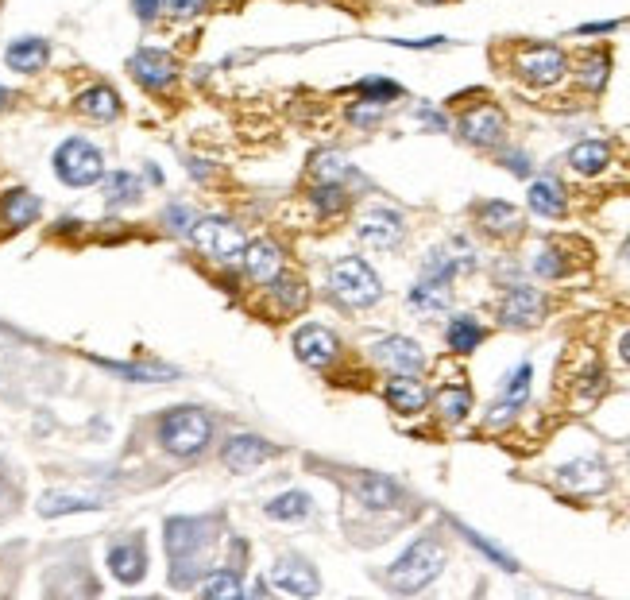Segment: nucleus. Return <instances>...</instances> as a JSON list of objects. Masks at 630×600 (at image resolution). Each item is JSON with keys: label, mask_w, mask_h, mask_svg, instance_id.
<instances>
[{"label": "nucleus", "mask_w": 630, "mask_h": 600, "mask_svg": "<svg viewBox=\"0 0 630 600\" xmlns=\"http://www.w3.org/2000/svg\"><path fill=\"white\" fill-rule=\"evenodd\" d=\"M221 539V519L217 515H174L167 519V558H171V585L174 589H194L198 577L209 570Z\"/></svg>", "instance_id": "nucleus-1"}, {"label": "nucleus", "mask_w": 630, "mask_h": 600, "mask_svg": "<svg viewBox=\"0 0 630 600\" xmlns=\"http://www.w3.org/2000/svg\"><path fill=\"white\" fill-rule=\"evenodd\" d=\"M441 570H445V542L437 535H422L402 550V558L391 562L387 585L395 593H422L426 585H433L441 577Z\"/></svg>", "instance_id": "nucleus-2"}, {"label": "nucleus", "mask_w": 630, "mask_h": 600, "mask_svg": "<svg viewBox=\"0 0 630 600\" xmlns=\"http://www.w3.org/2000/svg\"><path fill=\"white\" fill-rule=\"evenodd\" d=\"M213 442V419L201 407H174L159 419V446L174 457H198Z\"/></svg>", "instance_id": "nucleus-3"}, {"label": "nucleus", "mask_w": 630, "mask_h": 600, "mask_svg": "<svg viewBox=\"0 0 630 600\" xmlns=\"http://www.w3.org/2000/svg\"><path fill=\"white\" fill-rule=\"evenodd\" d=\"M329 295L348 310H368L383 299V283L372 271V264H364L360 256H341L329 268Z\"/></svg>", "instance_id": "nucleus-4"}, {"label": "nucleus", "mask_w": 630, "mask_h": 600, "mask_svg": "<svg viewBox=\"0 0 630 600\" xmlns=\"http://www.w3.org/2000/svg\"><path fill=\"white\" fill-rule=\"evenodd\" d=\"M190 237L198 244L201 256H209L213 264H240L244 260V229L232 221V217H198L194 221V229H190Z\"/></svg>", "instance_id": "nucleus-5"}, {"label": "nucleus", "mask_w": 630, "mask_h": 600, "mask_svg": "<svg viewBox=\"0 0 630 600\" xmlns=\"http://www.w3.org/2000/svg\"><path fill=\"white\" fill-rule=\"evenodd\" d=\"M515 78H522L526 86H557L565 74H569V59H565V51L561 47H553V43H530V47H518L515 51Z\"/></svg>", "instance_id": "nucleus-6"}, {"label": "nucleus", "mask_w": 630, "mask_h": 600, "mask_svg": "<svg viewBox=\"0 0 630 600\" xmlns=\"http://www.w3.org/2000/svg\"><path fill=\"white\" fill-rule=\"evenodd\" d=\"M55 175L66 186H93L105 179V155L93 148L89 140H66L55 151Z\"/></svg>", "instance_id": "nucleus-7"}, {"label": "nucleus", "mask_w": 630, "mask_h": 600, "mask_svg": "<svg viewBox=\"0 0 630 600\" xmlns=\"http://www.w3.org/2000/svg\"><path fill=\"white\" fill-rule=\"evenodd\" d=\"M457 128L464 136V144H472V148H499L503 136H507V113L499 105H487L484 101V105L464 109Z\"/></svg>", "instance_id": "nucleus-8"}, {"label": "nucleus", "mask_w": 630, "mask_h": 600, "mask_svg": "<svg viewBox=\"0 0 630 600\" xmlns=\"http://www.w3.org/2000/svg\"><path fill=\"white\" fill-rule=\"evenodd\" d=\"M542 318H545L542 291H534V287H526V283L507 287V295L499 302V322H503L507 330H530V326H538Z\"/></svg>", "instance_id": "nucleus-9"}, {"label": "nucleus", "mask_w": 630, "mask_h": 600, "mask_svg": "<svg viewBox=\"0 0 630 600\" xmlns=\"http://www.w3.org/2000/svg\"><path fill=\"white\" fill-rule=\"evenodd\" d=\"M128 70H132V78L151 93L167 90V86L178 82V59H174L171 51H159V47L136 51L132 62H128Z\"/></svg>", "instance_id": "nucleus-10"}, {"label": "nucleus", "mask_w": 630, "mask_h": 600, "mask_svg": "<svg viewBox=\"0 0 630 600\" xmlns=\"http://www.w3.org/2000/svg\"><path fill=\"white\" fill-rule=\"evenodd\" d=\"M294 353H298V360L306 368L321 372V368H333L341 360V341H337V333L325 330V326H302L294 333Z\"/></svg>", "instance_id": "nucleus-11"}, {"label": "nucleus", "mask_w": 630, "mask_h": 600, "mask_svg": "<svg viewBox=\"0 0 630 600\" xmlns=\"http://www.w3.org/2000/svg\"><path fill=\"white\" fill-rule=\"evenodd\" d=\"M244 271H248V279L259 283V287H271L283 271H287V256H283V248L275 244V240L267 237H256L244 244Z\"/></svg>", "instance_id": "nucleus-12"}, {"label": "nucleus", "mask_w": 630, "mask_h": 600, "mask_svg": "<svg viewBox=\"0 0 630 600\" xmlns=\"http://www.w3.org/2000/svg\"><path fill=\"white\" fill-rule=\"evenodd\" d=\"M356 237L364 240L368 248H379V252H387V248H399L402 237H406V221H402L395 210H368L360 221H356Z\"/></svg>", "instance_id": "nucleus-13"}, {"label": "nucleus", "mask_w": 630, "mask_h": 600, "mask_svg": "<svg viewBox=\"0 0 630 600\" xmlns=\"http://www.w3.org/2000/svg\"><path fill=\"white\" fill-rule=\"evenodd\" d=\"M557 484L569 488V492H580V496H596V492L611 488V473H607L600 457H576V461L557 469Z\"/></svg>", "instance_id": "nucleus-14"}, {"label": "nucleus", "mask_w": 630, "mask_h": 600, "mask_svg": "<svg viewBox=\"0 0 630 600\" xmlns=\"http://www.w3.org/2000/svg\"><path fill=\"white\" fill-rule=\"evenodd\" d=\"M271 581H275V589H283L287 597H317V593H321L317 570L306 558H298V554H283V558L275 562V570H271Z\"/></svg>", "instance_id": "nucleus-15"}, {"label": "nucleus", "mask_w": 630, "mask_h": 600, "mask_svg": "<svg viewBox=\"0 0 630 600\" xmlns=\"http://www.w3.org/2000/svg\"><path fill=\"white\" fill-rule=\"evenodd\" d=\"M472 248L464 244V240H449V244H441V248H433L430 256H426V264H422V279H430V283H453L460 271H472Z\"/></svg>", "instance_id": "nucleus-16"}, {"label": "nucleus", "mask_w": 630, "mask_h": 600, "mask_svg": "<svg viewBox=\"0 0 630 600\" xmlns=\"http://www.w3.org/2000/svg\"><path fill=\"white\" fill-rule=\"evenodd\" d=\"M372 360L383 364L387 372H422V368H426L422 345L410 341V337H383V341H375Z\"/></svg>", "instance_id": "nucleus-17"}, {"label": "nucleus", "mask_w": 630, "mask_h": 600, "mask_svg": "<svg viewBox=\"0 0 630 600\" xmlns=\"http://www.w3.org/2000/svg\"><path fill=\"white\" fill-rule=\"evenodd\" d=\"M383 395H387L391 411H399V415H422L430 407V388L418 380V372H391Z\"/></svg>", "instance_id": "nucleus-18"}, {"label": "nucleus", "mask_w": 630, "mask_h": 600, "mask_svg": "<svg viewBox=\"0 0 630 600\" xmlns=\"http://www.w3.org/2000/svg\"><path fill=\"white\" fill-rule=\"evenodd\" d=\"M267 457H275V446L263 442L259 434H232L225 450H221V461H225L229 473H248V469L263 465Z\"/></svg>", "instance_id": "nucleus-19"}, {"label": "nucleus", "mask_w": 630, "mask_h": 600, "mask_svg": "<svg viewBox=\"0 0 630 600\" xmlns=\"http://www.w3.org/2000/svg\"><path fill=\"white\" fill-rule=\"evenodd\" d=\"M109 570H113L116 581H124V585H136V581H144L147 573V550L140 539H124V542H113L109 546Z\"/></svg>", "instance_id": "nucleus-20"}, {"label": "nucleus", "mask_w": 630, "mask_h": 600, "mask_svg": "<svg viewBox=\"0 0 630 600\" xmlns=\"http://www.w3.org/2000/svg\"><path fill=\"white\" fill-rule=\"evenodd\" d=\"M47 59H51V47H47V39H39V35L12 39L8 51H4L8 70H16V74H39V70L47 66Z\"/></svg>", "instance_id": "nucleus-21"}, {"label": "nucleus", "mask_w": 630, "mask_h": 600, "mask_svg": "<svg viewBox=\"0 0 630 600\" xmlns=\"http://www.w3.org/2000/svg\"><path fill=\"white\" fill-rule=\"evenodd\" d=\"M476 225L484 229L487 237H518L522 229V213L511 202H484L476 210Z\"/></svg>", "instance_id": "nucleus-22"}, {"label": "nucleus", "mask_w": 630, "mask_h": 600, "mask_svg": "<svg viewBox=\"0 0 630 600\" xmlns=\"http://www.w3.org/2000/svg\"><path fill=\"white\" fill-rule=\"evenodd\" d=\"M526 202H530V210L538 213V217H549V221H557V217H565V213H569V198H565V186H561L557 179H549V175L530 186Z\"/></svg>", "instance_id": "nucleus-23"}, {"label": "nucleus", "mask_w": 630, "mask_h": 600, "mask_svg": "<svg viewBox=\"0 0 630 600\" xmlns=\"http://www.w3.org/2000/svg\"><path fill=\"white\" fill-rule=\"evenodd\" d=\"M78 113L89 120H101V124H109V120L120 117V93L113 90V86H89L86 93H78Z\"/></svg>", "instance_id": "nucleus-24"}, {"label": "nucleus", "mask_w": 630, "mask_h": 600, "mask_svg": "<svg viewBox=\"0 0 630 600\" xmlns=\"http://www.w3.org/2000/svg\"><path fill=\"white\" fill-rule=\"evenodd\" d=\"M0 213H4V225H8V229H28V225L39 221L43 202H39L31 190H8L4 202H0Z\"/></svg>", "instance_id": "nucleus-25"}, {"label": "nucleus", "mask_w": 630, "mask_h": 600, "mask_svg": "<svg viewBox=\"0 0 630 600\" xmlns=\"http://www.w3.org/2000/svg\"><path fill=\"white\" fill-rule=\"evenodd\" d=\"M402 488L395 484V480L387 477H360L356 480V500L364 504L368 511H391L395 504H399Z\"/></svg>", "instance_id": "nucleus-26"}, {"label": "nucleus", "mask_w": 630, "mask_h": 600, "mask_svg": "<svg viewBox=\"0 0 630 600\" xmlns=\"http://www.w3.org/2000/svg\"><path fill=\"white\" fill-rule=\"evenodd\" d=\"M607 163H611V148H607L603 140H580V144H573V151H569V167H573L576 175H584V179L603 175Z\"/></svg>", "instance_id": "nucleus-27"}, {"label": "nucleus", "mask_w": 630, "mask_h": 600, "mask_svg": "<svg viewBox=\"0 0 630 600\" xmlns=\"http://www.w3.org/2000/svg\"><path fill=\"white\" fill-rule=\"evenodd\" d=\"M433 403H437V415L441 422H464L472 415V388L468 384H445V388L433 395Z\"/></svg>", "instance_id": "nucleus-28"}, {"label": "nucleus", "mask_w": 630, "mask_h": 600, "mask_svg": "<svg viewBox=\"0 0 630 600\" xmlns=\"http://www.w3.org/2000/svg\"><path fill=\"white\" fill-rule=\"evenodd\" d=\"M445 341H449V349H453L457 357H468V353H476V349L484 345V326H480L472 314H457V318L449 322V330H445Z\"/></svg>", "instance_id": "nucleus-29"}, {"label": "nucleus", "mask_w": 630, "mask_h": 600, "mask_svg": "<svg viewBox=\"0 0 630 600\" xmlns=\"http://www.w3.org/2000/svg\"><path fill=\"white\" fill-rule=\"evenodd\" d=\"M267 519H275V523H302V519H310V511H314V500L306 496V492H283V496H275V500H267Z\"/></svg>", "instance_id": "nucleus-30"}, {"label": "nucleus", "mask_w": 630, "mask_h": 600, "mask_svg": "<svg viewBox=\"0 0 630 600\" xmlns=\"http://www.w3.org/2000/svg\"><path fill=\"white\" fill-rule=\"evenodd\" d=\"M410 310H418V314H445L449 310V283H430V279H418L414 283V291H410Z\"/></svg>", "instance_id": "nucleus-31"}, {"label": "nucleus", "mask_w": 630, "mask_h": 600, "mask_svg": "<svg viewBox=\"0 0 630 600\" xmlns=\"http://www.w3.org/2000/svg\"><path fill=\"white\" fill-rule=\"evenodd\" d=\"M101 500L97 496H78V492H43L39 496V515L55 519V515H70V511H97Z\"/></svg>", "instance_id": "nucleus-32"}, {"label": "nucleus", "mask_w": 630, "mask_h": 600, "mask_svg": "<svg viewBox=\"0 0 630 600\" xmlns=\"http://www.w3.org/2000/svg\"><path fill=\"white\" fill-rule=\"evenodd\" d=\"M101 182H105V202L109 206H132L144 194V182L136 179L132 171H113V175H105Z\"/></svg>", "instance_id": "nucleus-33"}, {"label": "nucleus", "mask_w": 630, "mask_h": 600, "mask_svg": "<svg viewBox=\"0 0 630 600\" xmlns=\"http://www.w3.org/2000/svg\"><path fill=\"white\" fill-rule=\"evenodd\" d=\"M573 388H576V407H592V403L600 399L603 388H607V376H603L600 360L588 357V368H580V372H576Z\"/></svg>", "instance_id": "nucleus-34"}, {"label": "nucleus", "mask_w": 630, "mask_h": 600, "mask_svg": "<svg viewBox=\"0 0 630 600\" xmlns=\"http://www.w3.org/2000/svg\"><path fill=\"white\" fill-rule=\"evenodd\" d=\"M607 74H611V59H607L603 51L584 55L580 66H576V82H580L588 93H603V86H607Z\"/></svg>", "instance_id": "nucleus-35"}, {"label": "nucleus", "mask_w": 630, "mask_h": 600, "mask_svg": "<svg viewBox=\"0 0 630 600\" xmlns=\"http://www.w3.org/2000/svg\"><path fill=\"white\" fill-rule=\"evenodd\" d=\"M310 202H314V210L321 217H337V213L348 210V190H344L341 182H317L314 190H310Z\"/></svg>", "instance_id": "nucleus-36"}, {"label": "nucleus", "mask_w": 630, "mask_h": 600, "mask_svg": "<svg viewBox=\"0 0 630 600\" xmlns=\"http://www.w3.org/2000/svg\"><path fill=\"white\" fill-rule=\"evenodd\" d=\"M201 593L205 597H244V581H240V570L236 566H225V570H213L205 581H201Z\"/></svg>", "instance_id": "nucleus-37"}, {"label": "nucleus", "mask_w": 630, "mask_h": 600, "mask_svg": "<svg viewBox=\"0 0 630 600\" xmlns=\"http://www.w3.org/2000/svg\"><path fill=\"white\" fill-rule=\"evenodd\" d=\"M530 380H534V364H530V360H522L515 372L503 380V395H499V399L522 411V403L530 399Z\"/></svg>", "instance_id": "nucleus-38"}, {"label": "nucleus", "mask_w": 630, "mask_h": 600, "mask_svg": "<svg viewBox=\"0 0 630 600\" xmlns=\"http://www.w3.org/2000/svg\"><path fill=\"white\" fill-rule=\"evenodd\" d=\"M271 299L283 306V314H294L298 306H306V283H302V279L279 275V279L271 283Z\"/></svg>", "instance_id": "nucleus-39"}, {"label": "nucleus", "mask_w": 630, "mask_h": 600, "mask_svg": "<svg viewBox=\"0 0 630 600\" xmlns=\"http://www.w3.org/2000/svg\"><path fill=\"white\" fill-rule=\"evenodd\" d=\"M457 531H460V535H464L468 542H472V546H476L480 554H484L487 562H495L499 570H507V573H518V562H515V558H511V554H503V550H499L495 542H487L484 535H480V531H472V527H464V523H457Z\"/></svg>", "instance_id": "nucleus-40"}, {"label": "nucleus", "mask_w": 630, "mask_h": 600, "mask_svg": "<svg viewBox=\"0 0 630 600\" xmlns=\"http://www.w3.org/2000/svg\"><path fill=\"white\" fill-rule=\"evenodd\" d=\"M101 368H109L116 376H128V380H171L174 368L167 364H113V360H101Z\"/></svg>", "instance_id": "nucleus-41"}, {"label": "nucleus", "mask_w": 630, "mask_h": 600, "mask_svg": "<svg viewBox=\"0 0 630 600\" xmlns=\"http://www.w3.org/2000/svg\"><path fill=\"white\" fill-rule=\"evenodd\" d=\"M352 175V167H348V159H341V155H333V151H321V155H314V179L317 182H341Z\"/></svg>", "instance_id": "nucleus-42"}, {"label": "nucleus", "mask_w": 630, "mask_h": 600, "mask_svg": "<svg viewBox=\"0 0 630 600\" xmlns=\"http://www.w3.org/2000/svg\"><path fill=\"white\" fill-rule=\"evenodd\" d=\"M383 117H387V105L368 101V97H360L356 105H348V124H356V128H379Z\"/></svg>", "instance_id": "nucleus-43"}, {"label": "nucleus", "mask_w": 630, "mask_h": 600, "mask_svg": "<svg viewBox=\"0 0 630 600\" xmlns=\"http://www.w3.org/2000/svg\"><path fill=\"white\" fill-rule=\"evenodd\" d=\"M356 93L368 97V101H379V105H391L395 97H402V86L391 82V78H364V82L356 86Z\"/></svg>", "instance_id": "nucleus-44"}, {"label": "nucleus", "mask_w": 630, "mask_h": 600, "mask_svg": "<svg viewBox=\"0 0 630 600\" xmlns=\"http://www.w3.org/2000/svg\"><path fill=\"white\" fill-rule=\"evenodd\" d=\"M569 271L565 264V252L561 248H553V244H545L542 252L534 256V275H542V279H561Z\"/></svg>", "instance_id": "nucleus-45"}, {"label": "nucleus", "mask_w": 630, "mask_h": 600, "mask_svg": "<svg viewBox=\"0 0 630 600\" xmlns=\"http://www.w3.org/2000/svg\"><path fill=\"white\" fill-rule=\"evenodd\" d=\"M163 221H167V229H171V233H178V237H190V229H194L198 213L190 210V206H167Z\"/></svg>", "instance_id": "nucleus-46"}, {"label": "nucleus", "mask_w": 630, "mask_h": 600, "mask_svg": "<svg viewBox=\"0 0 630 600\" xmlns=\"http://www.w3.org/2000/svg\"><path fill=\"white\" fill-rule=\"evenodd\" d=\"M163 8H167L171 16H178V20H190V16H198L205 4H201V0H167Z\"/></svg>", "instance_id": "nucleus-47"}, {"label": "nucleus", "mask_w": 630, "mask_h": 600, "mask_svg": "<svg viewBox=\"0 0 630 600\" xmlns=\"http://www.w3.org/2000/svg\"><path fill=\"white\" fill-rule=\"evenodd\" d=\"M132 8H136V16H140L144 24H151V20L159 16V8H163V0H132Z\"/></svg>", "instance_id": "nucleus-48"}, {"label": "nucleus", "mask_w": 630, "mask_h": 600, "mask_svg": "<svg viewBox=\"0 0 630 600\" xmlns=\"http://www.w3.org/2000/svg\"><path fill=\"white\" fill-rule=\"evenodd\" d=\"M623 24V20H600V24H580L576 35H607V31H615Z\"/></svg>", "instance_id": "nucleus-49"}, {"label": "nucleus", "mask_w": 630, "mask_h": 600, "mask_svg": "<svg viewBox=\"0 0 630 600\" xmlns=\"http://www.w3.org/2000/svg\"><path fill=\"white\" fill-rule=\"evenodd\" d=\"M507 167L515 171L518 179H526V175H530V159H526V155H507Z\"/></svg>", "instance_id": "nucleus-50"}, {"label": "nucleus", "mask_w": 630, "mask_h": 600, "mask_svg": "<svg viewBox=\"0 0 630 600\" xmlns=\"http://www.w3.org/2000/svg\"><path fill=\"white\" fill-rule=\"evenodd\" d=\"M418 120H422V124H430V128H437V132H445V128H449L445 117H441V113H430V109H418Z\"/></svg>", "instance_id": "nucleus-51"}, {"label": "nucleus", "mask_w": 630, "mask_h": 600, "mask_svg": "<svg viewBox=\"0 0 630 600\" xmlns=\"http://www.w3.org/2000/svg\"><path fill=\"white\" fill-rule=\"evenodd\" d=\"M190 175H194V179H209V163H201V159H190Z\"/></svg>", "instance_id": "nucleus-52"}, {"label": "nucleus", "mask_w": 630, "mask_h": 600, "mask_svg": "<svg viewBox=\"0 0 630 600\" xmlns=\"http://www.w3.org/2000/svg\"><path fill=\"white\" fill-rule=\"evenodd\" d=\"M619 357H623V364L630 368V333L623 337V341H619Z\"/></svg>", "instance_id": "nucleus-53"}, {"label": "nucleus", "mask_w": 630, "mask_h": 600, "mask_svg": "<svg viewBox=\"0 0 630 600\" xmlns=\"http://www.w3.org/2000/svg\"><path fill=\"white\" fill-rule=\"evenodd\" d=\"M8 105H12V90H4V86H0V113H4Z\"/></svg>", "instance_id": "nucleus-54"}, {"label": "nucleus", "mask_w": 630, "mask_h": 600, "mask_svg": "<svg viewBox=\"0 0 630 600\" xmlns=\"http://www.w3.org/2000/svg\"><path fill=\"white\" fill-rule=\"evenodd\" d=\"M418 4H445V0H418Z\"/></svg>", "instance_id": "nucleus-55"}, {"label": "nucleus", "mask_w": 630, "mask_h": 600, "mask_svg": "<svg viewBox=\"0 0 630 600\" xmlns=\"http://www.w3.org/2000/svg\"><path fill=\"white\" fill-rule=\"evenodd\" d=\"M627 260H630V240H627Z\"/></svg>", "instance_id": "nucleus-56"}]
</instances>
